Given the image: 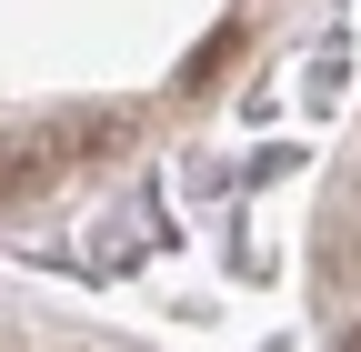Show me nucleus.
Instances as JSON below:
<instances>
[{"label":"nucleus","mask_w":361,"mask_h":352,"mask_svg":"<svg viewBox=\"0 0 361 352\" xmlns=\"http://www.w3.org/2000/svg\"><path fill=\"white\" fill-rule=\"evenodd\" d=\"M231 51H241V30H211V40H201V61L180 71V81H191V91H201V81H221V61H231Z\"/></svg>","instance_id":"obj_2"},{"label":"nucleus","mask_w":361,"mask_h":352,"mask_svg":"<svg viewBox=\"0 0 361 352\" xmlns=\"http://www.w3.org/2000/svg\"><path fill=\"white\" fill-rule=\"evenodd\" d=\"M121 141H130V121H121V111H80V121H51L40 141L0 151V201H30V192H51L61 171L101 161V151H121Z\"/></svg>","instance_id":"obj_1"},{"label":"nucleus","mask_w":361,"mask_h":352,"mask_svg":"<svg viewBox=\"0 0 361 352\" xmlns=\"http://www.w3.org/2000/svg\"><path fill=\"white\" fill-rule=\"evenodd\" d=\"M341 352H361V332H351V342H341Z\"/></svg>","instance_id":"obj_3"}]
</instances>
